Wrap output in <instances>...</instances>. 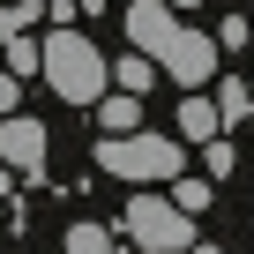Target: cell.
<instances>
[{"label":"cell","mask_w":254,"mask_h":254,"mask_svg":"<svg viewBox=\"0 0 254 254\" xmlns=\"http://www.w3.org/2000/svg\"><path fill=\"white\" fill-rule=\"evenodd\" d=\"M127 45H142L180 90H202V82L217 75V38L187 30V23L172 15V0H127Z\"/></svg>","instance_id":"1"},{"label":"cell","mask_w":254,"mask_h":254,"mask_svg":"<svg viewBox=\"0 0 254 254\" xmlns=\"http://www.w3.org/2000/svg\"><path fill=\"white\" fill-rule=\"evenodd\" d=\"M45 82H53L67 105H97V97H105V82H112V60H105L90 38L60 30V38H45Z\"/></svg>","instance_id":"2"},{"label":"cell","mask_w":254,"mask_h":254,"mask_svg":"<svg viewBox=\"0 0 254 254\" xmlns=\"http://www.w3.org/2000/svg\"><path fill=\"white\" fill-rule=\"evenodd\" d=\"M97 165L112 172V180H135V187H157V180H180V142L172 135H142V127H135V135H105L97 142Z\"/></svg>","instance_id":"3"},{"label":"cell","mask_w":254,"mask_h":254,"mask_svg":"<svg viewBox=\"0 0 254 254\" xmlns=\"http://www.w3.org/2000/svg\"><path fill=\"white\" fill-rule=\"evenodd\" d=\"M120 232L135 239V247H150V254H180V247H194V217H187L180 202H165V194H127Z\"/></svg>","instance_id":"4"},{"label":"cell","mask_w":254,"mask_h":254,"mask_svg":"<svg viewBox=\"0 0 254 254\" xmlns=\"http://www.w3.org/2000/svg\"><path fill=\"white\" fill-rule=\"evenodd\" d=\"M0 157L38 180V172H45V127H38L30 112H8V120H0Z\"/></svg>","instance_id":"5"},{"label":"cell","mask_w":254,"mask_h":254,"mask_svg":"<svg viewBox=\"0 0 254 254\" xmlns=\"http://www.w3.org/2000/svg\"><path fill=\"white\" fill-rule=\"evenodd\" d=\"M217 127H224V105L217 97H180V135L187 142H217Z\"/></svg>","instance_id":"6"},{"label":"cell","mask_w":254,"mask_h":254,"mask_svg":"<svg viewBox=\"0 0 254 254\" xmlns=\"http://www.w3.org/2000/svg\"><path fill=\"white\" fill-rule=\"evenodd\" d=\"M97 120H105V135H135V127H142V90H112V97H97Z\"/></svg>","instance_id":"7"},{"label":"cell","mask_w":254,"mask_h":254,"mask_svg":"<svg viewBox=\"0 0 254 254\" xmlns=\"http://www.w3.org/2000/svg\"><path fill=\"white\" fill-rule=\"evenodd\" d=\"M157 75H165V67H157V60H150L142 45H127V53L112 60V82H120V90H150Z\"/></svg>","instance_id":"8"},{"label":"cell","mask_w":254,"mask_h":254,"mask_svg":"<svg viewBox=\"0 0 254 254\" xmlns=\"http://www.w3.org/2000/svg\"><path fill=\"white\" fill-rule=\"evenodd\" d=\"M0 53H8V67H15V75H45V38H30V30H23V38H8Z\"/></svg>","instance_id":"9"},{"label":"cell","mask_w":254,"mask_h":254,"mask_svg":"<svg viewBox=\"0 0 254 254\" xmlns=\"http://www.w3.org/2000/svg\"><path fill=\"white\" fill-rule=\"evenodd\" d=\"M60 254H112V232H105V224H75Z\"/></svg>","instance_id":"10"},{"label":"cell","mask_w":254,"mask_h":254,"mask_svg":"<svg viewBox=\"0 0 254 254\" xmlns=\"http://www.w3.org/2000/svg\"><path fill=\"white\" fill-rule=\"evenodd\" d=\"M172 202H180L187 217H194V209H209V180H187V172H180V180H172Z\"/></svg>","instance_id":"11"},{"label":"cell","mask_w":254,"mask_h":254,"mask_svg":"<svg viewBox=\"0 0 254 254\" xmlns=\"http://www.w3.org/2000/svg\"><path fill=\"white\" fill-rule=\"evenodd\" d=\"M202 165H209V180H232L239 157H232V142H202Z\"/></svg>","instance_id":"12"},{"label":"cell","mask_w":254,"mask_h":254,"mask_svg":"<svg viewBox=\"0 0 254 254\" xmlns=\"http://www.w3.org/2000/svg\"><path fill=\"white\" fill-rule=\"evenodd\" d=\"M217 105H224V120H254V112H247V82H224Z\"/></svg>","instance_id":"13"},{"label":"cell","mask_w":254,"mask_h":254,"mask_svg":"<svg viewBox=\"0 0 254 254\" xmlns=\"http://www.w3.org/2000/svg\"><path fill=\"white\" fill-rule=\"evenodd\" d=\"M247 38H254V23H247V15H232V23L217 30V45H247Z\"/></svg>","instance_id":"14"},{"label":"cell","mask_w":254,"mask_h":254,"mask_svg":"<svg viewBox=\"0 0 254 254\" xmlns=\"http://www.w3.org/2000/svg\"><path fill=\"white\" fill-rule=\"evenodd\" d=\"M15 97H23V82H15V67H8V75H0V120L15 112Z\"/></svg>","instance_id":"15"},{"label":"cell","mask_w":254,"mask_h":254,"mask_svg":"<svg viewBox=\"0 0 254 254\" xmlns=\"http://www.w3.org/2000/svg\"><path fill=\"white\" fill-rule=\"evenodd\" d=\"M8 172H15V165H8V157H0V194H8Z\"/></svg>","instance_id":"16"},{"label":"cell","mask_w":254,"mask_h":254,"mask_svg":"<svg viewBox=\"0 0 254 254\" xmlns=\"http://www.w3.org/2000/svg\"><path fill=\"white\" fill-rule=\"evenodd\" d=\"M75 8H82V15H90V8H105V0H75Z\"/></svg>","instance_id":"17"},{"label":"cell","mask_w":254,"mask_h":254,"mask_svg":"<svg viewBox=\"0 0 254 254\" xmlns=\"http://www.w3.org/2000/svg\"><path fill=\"white\" fill-rule=\"evenodd\" d=\"M172 8H202V0H172Z\"/></svg>","instance_id":"18"},{"label":"cell","mask_w":254,"mask_h":254,"mask_svg":"<svg viewBox=\"0 0 254 254\" xmlns=\"http://www.w3.org/2000/svg\"><path fill=\"white\" fill-rule=\"evenodd\" d=\"M247 112H254V82H247Z\"/></svg>","instance_id":"19"},{"label":"cell","mask_w":254,"mask_h":254,"mask_svg":"<svg viewBox=\"0 0 254 254\" xmlns=\"http://www.w3.org/2000/svg\"><path fill=\"white\" fill-rule=\"evenodd\" d=\"M0 8H8V0H0Z\"/></svg>","instance_id":"20"}]
</instances>
